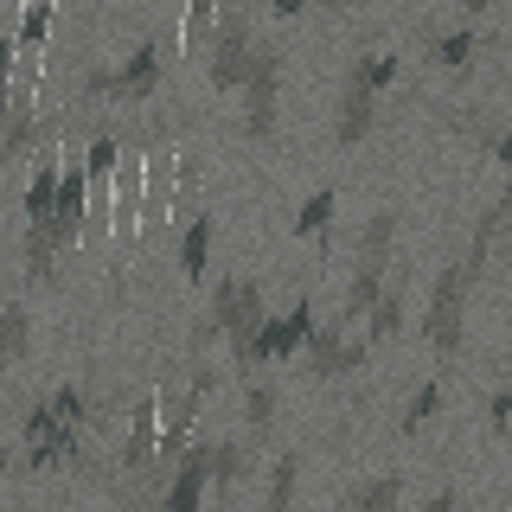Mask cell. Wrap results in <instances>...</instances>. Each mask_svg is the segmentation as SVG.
I'll use <instances>...</instances> for the list:
<instances>
[{
    "mask_svg": "<svg viewBox=\"0 0 512 512\" xmlns=\"http://www.w3.org/2000/svg\"><path fill=\"white\" fill-rule=\"evenodd\" d=\"M205 320L224 333L237 372H256V333H263V320H269L263 282H256V276H237V269H231V276H218L212 282V301H205Z\"/></svg>",
    "mask_w": 512,
    "mask_h": 512,
    "instance_id": "obj_1",
    "label": "cell"
},
{
    "mask_svg": "<svg viewBox=\"0 0 512 512\" xmlns=\"http://www.w3.org/2000/svg\"><path fill=\"white\" fill-rule=\"evenodd\" d=\"M468 295H474V276L455 263L436 269V282H429V308H423V340L442 352V359H461V346H468Z\"/></svg>",
    "mask_w": 512,
    "mask_h": 512,
    "instance_id": "obj_2",
    "label": "cell"
},
{
    "mask_svg": "<svg viewBox=\"0 0 512 512\" xmlns=\"http://www.w3.org/2000/svg\"><path fill=\"white\" fill-rule=\"evenodd\" d=\"M256 20H250V7H218V26H212V45H205V77H212V90L218 96H231V90H244V71H250V52H256Z\"/></svg>",
    "mask_w": 512,
    "mask_h": 512,
    "instance_id": "obj_3",
    "label": "cell"
},
{
    "mask_svg": "<svg viewBox=\"0 0 512 512\" xmlns=\"http://www.w3.org/2000/svg\"><path fill=\"white\" fill-rule=\"evenodd\" d=\"M282 45L276 39H256L250 52V71H244V135L250 141H276V122H282Z\"/></svg>",
    "mask_w": 512,
    "mask_h": 512,
    "instance_id": "obj_4",
    "label": "cell"
},
{
    "mask_svg": "<svg viewBox=\"0 0 512 512\" xmlns=\"http://www.w3.org/2000/svg\"><path fill=\"white\" fill-rule=\"evenodd\" d=\"M410 32H416V45H423V64H429V71H448V77H468V71H474V58L493 45V32L480 26V20H455V26H442L436 13H423V20H416Z\"/></svg>",
    "mask_w": 512,
    "mask_h": 512,
    "instance_id": "obj_5",
    "label": "cell"
},
{
    "mask_svg": "<svg viewBox=\"0 0 512 512\" xmlns=\"http://www.w3.org/2000/svg\"><path fill=\"white\" fill-rule=\"evenodd\" d=\"M109 71H116V84H109V109H148L160 96V77H167V45L141 39V45H128Z\"/></svg>",
    "mask_w": 512,
    "mask_h": 512,
    "instance_id": "obj_6",
    "label": "cell"
},
{
    "mask_svg": "<svg viewBox=\"0 0 512 512\" xmlns=\"http://www.w3.org/2000/svg\"><path fill=\"white\" fill-rule=\"evenodd\" d=\"M365 352H372L365 333L340 327V320H314L308 346H301V372H308V378H346V372L365 365Z\"/></svg>",
    "mask_w": 512,
    "mask_h": 512,
    "instance_id": "obj_7",
    "label": "cell"
},
{
    "mask_svg": "<svg viewBox=\"0 0 512 512\" xmlns=\"http://www.w3.org/2000/svg\"><path fill=\"white\" fill-rule=\"evenodd\" d=\"M314 301L301 295L288 314H276L269 308V320H263V333H256V365H282V359H301V346H308V333H314Z\"/></svg>",
    "mask_w": 512,
    "mask_h": 512,
    "instance_id": "obj_8",
    "label": "cell"
},
{
    "mask_svg": "<svg viewBox=\"0 0 512 512\" xmlns=\"http://www.w3.org/2000/svg\"><path fill=\"white\" fill-rule=\"evenodd\" d=\"M205 493H212V442H186V455L167 474L160 512H205Z\"/></svg>",
    "mask_w": 512,
    "mask_h": 512,
    "instance_id": "obj_9",
    "label": "cell"
},
{
    "mask_svg": "<svg viewBox=\"0 0 512 512\" xmlns=\"http://www.w3.org/2000/svg\"><path fill=\"white\" fill-rule=\"evenodd\" d=\"M378 122H384V103L359 84V77H346V71H340V109H333V141H340V148H365V141L378 135Z\"/></svg>",
    "mask_w": 512,
    "mask_h": 512,
    "instance_id": "obj_10",
    "label": "cell"
},
{
    "mask_svg": "<svg viewBox=\"0 0 512 512\" xmlns=\"http://www.w3.org/2000/svg\"><path fill=\"white\" fill-rule=\"evenodd\" d=\"M397 231H404V218H397V205H378V212L359 224V237H352V269H365V276H391Z\"/></svg>",
    "mask_w": 512,
    "mask_h": 512,
    "instance_id": "obj_11",
    "label": "cell"
},
{
    "mask_svg": "<svg viewBox=\"0 0 512 512\" xmlns=\"http://www.w3.org/2000/svg\"><path fill=\"white\" fill-rule=\"evenodd\" d=\"M333 212H340V192H333V186H314L308 199H301L295 224H288V231H295V237H308V244H314L320 256H327V263L340 256V237H333Z\"/></svg>",
    "mask_w": 512,
    "mask_h": 512,
    "instance_id": "obj_12",
    "label": "cell"
},
{
    "mask_svg": "<svg viewBox=\"0 0 512 512\" xmlns=\"http://www.w3.org/2000/svg\"><path fill=\"white\" fill-rule=\"evenodd\" d=\"M340 512H404V474H365V480H352L346 487V500Z\"/></svg>",
    "mask_w": 512,
    "mask_h": 512,
    "instance_id": "obj_13",
    "label": "cell"
},
{
    "mask_svg": "<svg viewBox=\"0 0 512 512\" xmlns=\"http://www.w3.org/2000/svg\"><path fill=\"white\" fill-rule=\"evenodd\" d=\"M276 416H282V391L269 378H250L244 384V442H269L276 436Z\"/></svg>",
    "mask_w": 512,
    "mask_h": 512,
    "instance_id": "obj_14",
    "label": "cell"
},
{
    "mask_svg": "<svg viewBox=\"0 0 512 512\" xmlns=\"http://www.w3.org/2000/svg\"><path fill=\"white\" fill-rule=\"evenodd\" d=\"M250 474H256V448H250L244 436H224V442H212V487L224 493V500H231V493L244 487Z\"/></svg>",
    "mask_w": 512,
    "mask_h": 512,
    "instance_id": "obj_15",
    "label": "cell"
},
{
    "mask_svg": "<svg viewBox=\"0 0 512 512\" xmlns=\"http://www.w3.org/2000/svg\"><path fill=\"white\" fill-rule=\"evenodd\" d=\"M58 180H64V160L58 154H39V167H32V180H26V231H39V224L52 218Z\"/></svg>",
    "mask_w": 512,
    "mask_h": 512,
    "instance_id": "obj_16",
    "label": "cell"
},
{
    "mask_svg": "<svg viewBox=\"0 0 512 512\" xmlns=\"http://www.w3.org/2000/svg\"><path fill=\"white\" fill-rule=\"evenodd\" d=\"M404 276H410V269H397V276L384 282L378 308L365 314V346H384V340H397V333H404Z\"/></svg>",
    "mask_w": 512,
    "mask_h": 512,
    "instance_id": "obj_17",
    "label": "cell"
},
{
    "mask_svg": "<svg viewBox=\"0 0 512 512\" xmlns=\"http://www.w3.org/2000/svg\"><path fill=\"white\" fill-rule=\"evenodd\" d=\"M212 237H218V218L212 212H192V224L180 231V276L199 282L205 263H212Z\"/></svg>",
    "mask_w": 512,
    "mask_h": 512,
    "instance_id": "obj_18",
    "label": "cell"
},
{
    "mask_svg": "<svg viewBox=\"0 0 512 512\" xmlns=\"http://www.w3.org/2000/svg\"><path fill=\"white\" fill-rule=\"evenodd\" d=\"M301 493V448H282L269 461V480H263V512H288Z\"/></svg>",
    "mask_w": 512,
    "mask_h": 512,
    "instance_id": "obj_19",
    "label": "cell"
},
{
    "mask_svg": "<svg viewBox=\"0 0 512 512\" xmlns=\"http://www.w3.org/2000/svg\"><path fill=\"white\" fill-rule=\"evenodd\" d=\"M346 77H359V84L384 103V96H391V84L404 77V58H397V52H352V58H346Z\"/></svg>",
    "mask_w": 512,
    "mask_h": 512,
    "instance_id": "obj_20",
    "label": "cell"
},
{
    "mask_svg": "<svg viewBox=\"0 0 512 512\" xmlns=\"http://www.w3.org/2000/svg\"><path fill=\"white\" fill-rule=\"evenodd\" d=\"M0 359L7 365H20V359H32V308L26 301H0Z\"/></svg>",
    "mask_w": 512,
    "mask_h": 512,
    "instance_id": "obj_21",
    "label": "cell"
},
{
    "mask_svg": "<svg viewBox=\"0 0 512 512\" xmlns=\"http://www.w3.org/2000/svg\"><path fill=\"white\" fill-rule=\"evenodd\" d=\"M442 397H448L442 372H436V378H423V384H416V391H410L404 416H397V429H404V436H416V429H429V423H436V410H442Z\"/></svg>",
    "mask_w": 512,
    "mask_h": 512,
    "instance_id": "obj_22",
    "label": "cell"
},
{
    "mask_svg": "<svg viewBox=\"0 0 512 512\" xmlns=\"http://www.w3.org/2000/svg\"><path fill=\"white\" fill-rule=\"evenodd\" d=\"M52 20H58L52 7H26V13H20V39H13V45H20V52H39L45 32H52Z\"/></svg>",
    "mask_w": 512,
    "mask_h": 512,
    "instance_id": "obj_23",
    "label": "cell"
},
{
    "mask_svg": "<svg viewBox=\"0 0 512 512\" xmlns=\"http://www.w3.org/2000/svg\"><path fill=\"white\" fill-rule=\"evenodd\" d=\"M212 26H218V7H205V0H199V7L186 13V45H192V52L212 45Z\"/></svg>",
    "mask_w": 512,
    "mask_h": 512,
    "instance_id": "obj_24",
    "label": "cell"
},
{
    "mask_svg": "<svg viewBox=\"0 0 512 512\" xmlns=\"http://www.w3.org/2000/svg\"><path fill=\"white\" fill-rule=\"evenodd\" d=\"M487 429L493 436H512V384H500V391L487 397Z\"/></svg>",
    "mask_w": 512,
    "mask_h": 512,
    "instance_id": "obj_25",
    "label": "cell"
},
{
    "mask_svg": "<svg viewBox=\"0 0 512 512\" xmlns=\"http://www.w3.org/2000/svg\"><path fill=\"white\" fill-rule=\"evenodd\" d=\"M416 512H461V493H455V487H448V480H442V487L429 493V500L416 506Z\"/></svg>",
    "mask_w": 512,
    "mask_h": 512,
    "instance_id": "obj_26",
    "label": "cell"
},
{
    "mask_svg": "<svg viewBox=\"0 0 512 512\" xmlns=\"http://www.w3.org/2000/svg\"><path fill=\"white\" fill-rule=\"evenodd\" d=\"M13 64H20V45H13L7 32H0V84H7V77H13Z\"/></svg>",
    "mask_w": 512,
    "mask_h": 512,
    "instance_id": "obj_27",
    "label": "cell"
},
{
    "mask_svg": "<svg viewBox=\"0 0 512 512\" xmlns=\"http://www.w3.org/2000/svg\"><path fill=\"white\" fill-rule=\"evenodd\" d=\"M13 474V455H7V397H0V480Z\"/></svg>",
    "mask_w": 512,
    "mask_h": 512,
    "instance_id": "obj_28",
    "label": "cell"
},
{
    "mask_svg": "<svg viewBox=\"0 0 512 512\" xmlns=\"http://www.w3.org/2000/svg\"><path fill=\"white\" fill-rule=\"evenodd\" d=\"M13 103H20V96H13L7 84H0V128H7V116H13Z\"/></svg>",
    "mask_w": 512,
    "mask_h": 512,
    "instance_id": "obj_29",
    "label": "cell"
},
{
    "mask_svg": "<svg viewBox=\"0 0 512 512\" xmlns=\"http://www.w3.org/2000/svg\"><path fill=\"white\" fill-rule=\"evenodd\" d=\"M0 384H7V359H0ZM0 397H7V391H0Z\"/></svg>",
    "mask_w": 512,
    "mask_h": 512,
    "instance_id": "obj_30",
    "label": "cell"
},
{
    "mask_svg": "<svg viewBox=\"0 0 512 512\" xmlns=\"http://www.w3.org/2000/svg\"><path fill=\"white\" fill-rule=\"evenodd\" d=\"M500 512H512V506H500Z\"/></svg>",
    "mask_w": 512,
    "mask_h": 512,
    "instance_id": "obj_31",
    "label": "cell"
}]
</instances>
